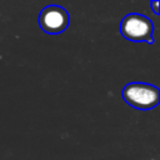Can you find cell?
Wrapping results in <instances>:
<instances>
[{
	"label": "cell",
	"instance_id": "cell-1",
	"mask_svg": "<svg viewBox=\"0 0 160 160\" xmlns=\"http://www.w3.org/2000/svg\"><path fill=\"white\" fill-rule=\"evenodd\" d=\"M124 100L139 109V110H150L159 104V89L154 85L145 82H129L122 89Z\"/></svg>",
	"mask_w": 160,
	"mask_h": 160
},
{
	"label": "cell",
	"instance_id": "cell-2",
	"mask_svg": "<svg viewBox=\"0 0 160 160\" xmlns=\"http://www.w3.org/2000/svg\"><path fill=\"white\" fill-rule=\"evenodd\" d=\"M152 22L141 14H129L124 16L120 24V32L124 38L131 41L152 42Z\"/></svg>",
	"mask_w": 160,
	"mask_h": 160
},
{
	"label": "cell",
	"instance_id": "cell-3",
	"mask_svg": "<svg viewBox=\"0 0 160 160\" xmlns=\"http://www.w3.org/2000/svg\"><path fill=\"white\" fill-rule=\"evenodd\" d=\"M39 24L45 32L59 34L66 29L69 24V14L59 5L45 6L39 15Z\"/></svg>",
	"mask_w": 160,
	"mask_h": 160
},
{
	"label": "cell",
	"instance_id": "cell-4",
	"mask_svg": "<svg viewBox=\"0 0 160 160\" xmlns=\"http://www.w3.org/2000/svg\"><path fill=\"white\" fill-rule=\"evenodd\" d=\"M158 5H159V1H154V2H152V6H154V12H155V14H158V12H159V10H158Z\"/></svg>",
	"mask_w": 160,
	"mask_h": 160
}]
</instances>
